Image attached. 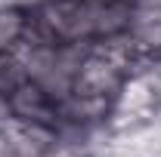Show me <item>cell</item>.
Instances as JSON below:
<instances>
[{
    "instance_id": "cell-8",
    "label": "cell",
    "mask_w": 161,
    "mask_h": 157,
    "mask_svg": "<svg viewBox=\"0 0 161 157\" xmlns=\"http://www.w3.org/2000/svg\"><path fill=\"white\" fill-rule=\"evenodd\" d=\"M93 157H118V154H112V151H96Z\"/></svg>"
},
{
    "instance_id": "cell-1",
    "label": "cell",
    "mask_w": 161,
    "mask_h": 157,
    "mask_svg": "<svg viewBox=\"0 0 161 157\" xmlns=\"http://www.w3.org/2000/svg\"><path fill=\"white\" fill-rule=\"evenodd\" d=\"M87 46H71V43H25L19 49L28 68V80L53 93L59 102L75 89V74Z\"/></svg>"
},
{
    "instance_id": "cell-5",
    "label": "cell",
    "mask_w": 161,
    "mask_h": 157,
    "mask_svg": "<svg viewBox=\"0 0 161 157\" xmlns=\"http://www.w3.org/2000/svg\"><path fill=\"white\" fill-rule=\"evenodd\" d=\"M28 6L0 3V53H19L28 37Z\"/></svg>"
},
{
    "instance_id": "cell-4",
    "label": "cell",
    "mask_w": 161,
    "mask_h": 157,
    "mask_svg": "<svg viewBox=\"0 0 161 157\" xmlns=\"http://www.w3.org/2000/svg\"><path fill=\"white\" fill-rule=\"evenodd\" d=\"M0 133L6 139V145L13 148L16 157H43L50 151V145L56 142L59 129H50V126H37V123H25V120H9L0 126Z\"/></svg>"
},
{
    "instance_id": "cell-7",
    "label": "cell",
    "mask_w": 161,
    "mask_h": 157,
    "mask_svg": "<svg viewBox=\"0 0 161 157\" xmlns=\"http://www.w3.org/2000/svg\"><path fill=\"white\" fill-rule=\"evenodd\" d=\"M13 120V108H9V96H3L0 93V126L3 123H9Z\"/></svg>"
},
{
    "instance_id": "cell-2",
    "label": "cell",
    "mask_w": 161,
    "mask_h": 157,
    "mask_svg": "<svg viewBox=\"0 0 161 157\" xmlns=\"http://www.w3.org/2000/svg\"><path fill=\"white\" fill-rule=\"evenodd\" d=\"M127 80V71L121 68L112 56H105L99 46H87L84 59L78 65V74H75V89L80 96H96V99H112L121 93Z\"/></svg>"
},
{
    "instance_id": "cell-3",
    "label": "cell",
    "mask_w": 161,
    "mask_h": 157,
    "mask_svg": "<svg viewBox=\"0 0 161 157\" xmlns=\"http://www.w3.org/2000/svg\"><path fill=\"white\" fill-rule=\"evenodd\" d=\"M9 108H13V117L16 120L50 126V129H59L62 126L59 99L53 93H47L43 86H37L34 80H25L16 93H9Z\"/></svg>"
},
{
    "instance_id": "cell-6",
    "label": "cell",
    "mask_w": 161,
    "mask_h": 157,
    "mask_svg": "<svg viewBox=\"0 0 161 157\" xmlns=\"http://www.w3.org/2000/svg\"><path fill=\"white\" fill-rule=\"evenodd\" d=\"M28 80V68L19 53H0V93L9 96Z\"/></svg>"
}]
</instances>
